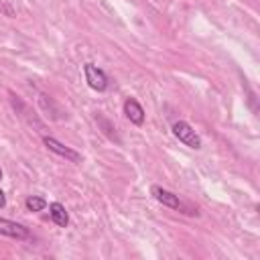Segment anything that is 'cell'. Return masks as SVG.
I'll list each match as a JSON object with an SVG mask.
<instances>
[{
    "mask_svg": "<svg viewBox=\"0 0 260 260\" xmlns=\"http://www.w3.org/2000/svg\"><path fill=\"white\" fill-rule=\"evenodd\" d=\"M173 134H175L185 146L195 148V150L201 148V138H199V134L193 130V126H191L189 122H185V120L175 122V124H173Z\"/></svg>",
    "mask_w": 260,
    "mask_h": 260,
    "instance_id": "2",
    "label": "cell"
},
{
    "mask_svg": "<svg viewBox=\"0 0 260 260\" xmlns=\"http://www.w3.org/2000/svg\"><path fill=\"white\" fill-rule=\"evenodd\" d=\"M4 205H6V195H4L2 191H0V209H2Z\"/></svg>",
    "mask_w": 260,
    "mask_h": 260,
    "instance_id": "10",
    "label": "cell"
},
{
    "mask_svg": "<svg viewBox=\"0 0 260 260\" xmlns=\"http://www.w3.org/2000/svg\"><path fill=\"white\" fill-rule=\"evenodd\" d=\"M124 114H126V118L132 124H136V126H142L144 124V110H142V106L134 98H128L124 102Z\"/></svg>",
    "mask_w": 260,
    "mask_h": 260,
    "instance_id": "6",
    "label": "cell"
},
{
    "mask_svg": "<svg viewBox=\"0 0 260 260\" xmlns=\"http://www.w3.org/2000/svg\"><path fill=\"white\" fill-rule=\"evenodd\" d=\"M150 193H152V197H154L158 203H162V205H167V207H171V209H177V211L189 213V215H197V209H195V207H191V205H187L185 201H181L179 195L171 193L169 189H162V187H158V185H152V187H150Z\"/></svg>",
    "mask_w": 260,
    "mask_h": 260,
    "instance_id": "1",
    "label": "cell"
},
{
    "mask_svg": "<svg viewBox=\"0 0 260 260\" xmlns=\"http://www.w3.org/2000/svg\"><path fill=\"white\" fill-rule=\"evenodd\" d=\"M0 12H4V14H6V16H10V18L16 14V12H14V8H12L10 4H6L4 0H0Z\"/></svg>",
    "mask_w": 260,
    "mask_h": 260,
    "instance_id": "9",
    "label": "cell"
},
{
    "mask_svg": "<svg viewBox=\"0 0 260 260\" xmlns=\"http://www.w3.org/2000/svg\"><path fill=\"white\" fill-rule=\"evenodd\" d=\"M83 73H85V81L91 89H95V91H106L108 89V75L100 67H95L93 63H85Z\"/></svg>",
    "mask_w": 260,
    "mask_h": 260,
    "instance_id": "3",
    "label": "cell"
},
{
    "mask_svg": "<svg viewBox=\"0 0 260 260\" xmlns=\"http://www.w3.org/2000/svg\"><path fill=\"white\" fill-rule=\"evenodd\" d=\"M49 215H51V219H53L55 225H59V228H67V225H69V215H67L63 203L53 201V203L49 205Z\"/></svg>",
    "mask_w": 260,
    "mask_h": 260,
    "instance_id": "7",
    "label": "cell"
},
{
    "mask_svg": "<svg viewBox=\"0 0 260 260\" xmlns=\"http://www.w3.org/2000/svg\"><path fill=\"white\" fill-rule=\"evenodd\" d=\"M24 205H26L28 211H43L47 207V201L43 197H39V195H30V197L24 199Z\"/></svg>",
    "mask_w": 260,
    "mask_h": 260,
    "instance_id": "8",
    "label": "cell"
},
{
    "mask_svg": "<svg viewBox=\"0 0 260 260\" xmlns=\"http://www.w3.org/2000/svg\"><path fill=\"white\" fill-rule=\"evenodd\" d=\"M43 142H45V146H47L51 152H55V154L63 156L65 160H71V162H81V154H79L77 150H73V148L65 146V144H63V142H59L57 138H53V136H43Z\"/></svg>",
    "mask_w": 260,
    "mask_h": 260,
    "instance_id": "4",
    "label": "cell"
},
{
    "mask_svg": "<svg viewBox=\"0 0 260 260\" xmlns=\"http://www.w3.org/2000/svg\"><path fill=\"white\" fill-rule=\"evenodd\" d=\"M0 179H2V169H0Z\"/></svg>",
    "mask_w": 260,
    "mask_h": 260,
    "instance_id": "11",
    "label": "cell"
},
{
    "mask_svg": "<svg viewBox=\"0 0 260 260\" xmlns=\"http://www.w3.org/2000/svg\"><path fill=\"white\" fill-rule=\"evenodd\" d=\"M0 234L2 236H8V238H14V240H28L30 238L28 228H24L22 223L4 219V217H0Z\"/></svg>",
    "mask_w": 260,
    "mask_h": 260,
    "instance_id": "5",
    "label": "cell"
}]
</instances>
